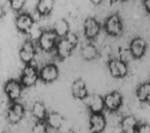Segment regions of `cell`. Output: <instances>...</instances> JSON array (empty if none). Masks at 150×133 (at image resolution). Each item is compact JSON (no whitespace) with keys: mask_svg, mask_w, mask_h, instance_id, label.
I'll use <instances>...</instances> for the list:
<instances>
[{"mask_svg":"<svg viewBox=\"0 0 150 133\" xmlns=\"http://www.w3.org/2000/svg\"><path fill=\"white\" fill-rule=\"evenodd\" d=\"M78 39L74 33H69L67 37L59 39L55 47V52L59 58H67L71 55L75 47L77 46Z\"/></svg>","mask_w":150,"mask_h":133,"instance_id":"6da1fadb","label":"cell"},{"mask_svg":"<svg viewBox=\"0 0 150 133\" xmlns=\"http://www.w3.org/2000/svg\"><path fill=\"white\" fill-rule=\"evenodd\" d=\"M59 37L56 35V33L53 30H43L41 37L38 40V44L40 49L45 52H49L51 50L55 49L56 44L59 42Z\"/></svg>","mask_w":150,"mask_h":133,"instance_id":"7a4b0ae2","label":"cell"},{"mask_svg":"<svg viewBox=\"0 0 150 133\" xmlns=\"http://www.w3.org/2000/svg\"><path fill=\"white\" fill-rule=\"evenodd\" d=\"M104 28L106 33L112 37H119L123 31V22L119 15H110L104 22Z\"/></svg>","mask_w":150,"mask_h":133,"instance_id":"3957f363","label":"cell"},{"mask_svg":"<svg viewBox=\"0 0 150 133\" xmlns=\"http://www.w3.org/2000/svg\"><path fill=\"white\" fill-rule=\"evenodd\" d=\"M39 78H40V75L37 68L33 65H27L22 71L20 81L24 87H31L37 83Z\"/></svg>","mask_w":150,"mask_h":133,"instance_id":"277c9868","label":"cell"},{"mask_svg":"<svg viewBox=\"0 0 150 133\" xmlns=\"http://www.w3.org/2000/svg\"><path fill=\"white\" fill-rule=\"evenodd\" d=\"M23 85H22L21 81L18 80L11 79L5 83L4 85V93L6 95L7 99L11 101L17 102V100L20 99L22 95V91H23Z\"/></svg>","mask_w":150,"mask_h":133,"instance_id":"5b68a950","label":"cell"},{"mask_svg":"<svg viewBox=\"0 0 150 133\" xmlns=\"http://www.w3.org/2000/svg\"><path fill=\"white\" fill-rule=\"evenodd\" d=\"M108 71L110 75L114 78H120L125 77L128 73V68H127V63L122 61L119 58H112L108 61Z\"/></svg>","mask_w":150,"mask_h":133,"instance_id":"8992f818","label":"cell"},{"mask_svg":"<svg viewBox=\"0 0 150 133\" xmlns=\"http://www.w3.org/2000/svg\"><path fill=\"white\" fill-rule=\"evenodd\" d=\"M59 68L54 63H47V65H43L39 71L40 79L45 83H51V82L55 81L59 77Z\"/></svg>","mask_w":150,"mask_h":133,"instance_id":"52a82bcc","label":"cell"},{"mask_svg":"<svg viewBox=\"0 0 150 133\" xmlns=\"http://www.w3.org/2000/svg\"><path fill=\"white\" fill-rule=\"evenodd\" d=\"M35 46L31 41H26L22 44L21 48L19 50L20 59L26 65H30L35 58Z\"/></svg>","mask_w":150,"mask_h":133,"instance_id":"ba28073f","label":"cell"},{"mask_svg":"<svg viewBox=\"0 0 150 133\" xmlns=\"http://www.w3.org/2000/svg\"><path fill=\"white\" fill-rule=\"evenodd\" d=\"M83 101L92 113H102L103 109L105 108L103 98L97 94L88 95Z\"/></svg>","mask_w":150,"mask_h":133,"instance_id":"9c48e42d","label":"cell"},{"mask_svg":"<svg viewBox=\"0 0 150 133\" xmlns=\"http://www.w3.org/2000/svg\"><path fill=\"white\" fill-rule=\"evenodd\" d=\"M15 24H16V27L19 31H21V32L24 33H28L35 23V19H33V17L30 14L22 13V14L17 16Z\"/></svg>","mask_w":150,"mask_h":133,"instance_id":"30bf717a","label":"cell"},{"mask_svg":"<svg viewBox=\"0 0 150 133\" xmlns=\"http://www.w3.org/2000/svg\"><path fill=\"white\" fill-rule=\"evenodd\" d=\"M25 115V108L21 103L14 102L7 110V120L11 124H18Z\"/></svg>","mask_w":150,"mask_h":133,"instance_id":"8fae6325","label":"cell"},{"mask_svg":"<svg viewBox=\"0 0 150 133\" xmlns=\"http://www.w3.org/2000/svg\"><path fill=\"white\" fill-rule=\"evenodd\" d=\"M104 106L105 108L110 112H115L121 107L122 102H123V98H122L121 94L118 91H112V93L108 94L104 98Z\"/></svg>","mask_w":150,"mask_h":133,"instance_id":"7c38bea8","label":"cell"},{"mask_svg":"<svg viewBox=\"0 0 150 133\" xmlns=\"http://www.w3.org/2000/svg\"><path fill=\"white\" fill-rule=\"evenodd\" d=\"M100 30H101V26L96 19L90 17V18H87L84 20L83 31H84V35L88 39H90V40L95 39L100 33Z\"/></svg>","mask_w":150,"mask_h":133,"instance_id":"4fadbf2b","label":"cell"},{"mask_svg":"<svg viewBox=\"0 0 150 133\" xmlns=\"http://www.w3.org/2000/svg\"><path fill=\"white\" fill-rule=\"evenodd\" d=\"M90 131L92 133H101L106 126L105 117L102 113H92L89 121Z\"/></svg>","mask_w":150,"mask_h":133,"instance_id":"5bb4252c","label":"cell"},{"mask_svg":"<svg viewBox=\"0 0 150 133\" xmlns=\"http://www.w3.org/2000/svg\"><path fill=\"white\" fill-rule=\"evenodd\" d=\"M147 49V43L142 37H136L131 41L129 44V50L134 58H141L143 57Z\"/></svg>","mask_w":150,"mask_h":133,"instance_id":"9a60e30c","label":"cell"},{"mask_svg":"<svg viewBox=\"0 0 150 133\" xmlns=\"http://www.w3.org/2000/svg\"><path fill=\"white\" fill-rule=\"evenodd\" d=\"M120 127L123 133H137L139 123L134 115H126L120 122Z\"/></svg>","mask_w":150,"mask_h":133,"instance_id":"2e32d148","label":"cell"},{"mask_svg":"<svg viewBox=\"0 0 150 133\" xmlns=\"http://www.w3.org/2000/svg\"><path fill=\"white\" fill-rule=\"evenodd\" d=\"M71 91H72L73 97L76 99H79V100H84L86 97L89 95L88 94L87 85H86L83 80L81 79L75 80L73 82L72 87H71Z\"/></svg>","mask_w":150,"mask_h":133,"instance_id":"e0dca14e","label":"cell"},{"mask_svg":"<svg viewBox=\"0 0 150 133\" xmlns=\"http://www.w3.org/2000/svg\"><path fill=\"white\" fill-rule=\"evenodd\" d=\"M54 0H38L35 11L39 16H48L52 12Z\"/></svg>","mask_w":150,"mask_h":133,"instance_id":"ac0fdd59","label":"cell"},{"mask_svg":"<svg viewBox=\"0 0 150 133\" xmlns=\"http://www.w3.org/2000/svg\"><path fill=\"white\" fill-rule=\"evenodd\" d=\"M52 30L56 33V35L59 39H62V37H67L70 33V26H69V23L66 21L65 19H59L54 23Z\"/></svg>","mask_w":150,"mask_h":133,"instance_id":"d6986e66","label":"cell"},{"mask_svg":"<svg viewBox=\"0 0 150 133\" xmlns=\"http://www.w3.org/2000/svg\"><path fill=\"white\" fill-rule=\"evenodd\" d=\"M63 123H64V118L59 113H57V112H50V113L47 115L46 124L50 128L54 129V130H59L63 126Z\"/></svg>","mask_w":150,"mask_h":133,"instance_id":"ffe728a7","label":"cell"},{"mask_svg":"<svg viewBox=\"0 0 150 133\" xmlns=\"http://www.w3.org/2000/svg\"><path fill=\"white\" fill-rule=\"evenodd\" d=\"M137 98L143 103L150 102V82L142 83L137 89Z\"/></svg>","mask_w":150,"mask_h":133,"instance_id":"44dd1931","label":"cell"},{"mask_svg":"<svg viewBox=\"0 0 150 133\" xmlns=\"http://www.w3.org/2000/svg\"><path fill=\"white\" fill-rule=\"evenodd\" d=\"M31 111H33V115L38 121H45L47 118V115H48L45 105L42 102H39V101L33 103Z\"/></svg>","mask_w":150,"mask_h":133,"instance_id":"7402d4cb","label":"cell"},{"mask_svg":"<svg viewBox=\"0 0 150 133\" xmlns=\"http://www.w3.org/2000/svg\"><path fill=\"white\" fill-rule=\"evenodd\" d=\"M81 56L86 61H93L98 56V50L94 45L86 44L81 48Z\"/></svg>","mask_w":150,"mask_h":133,"instance_id":"603a6c76","label":"cell"},{"mask_svg":"<svg viewBox=\"0 0 150 133\" xmlns=\"http://www.w3.org/2000/svg\"><path fill=\"white\" fill-rule=\"evenodd\" d=\"M134 57L131 54L129 48H122L119 51V59H121L122 61H124L125 63H129L130 61H132Z\"/></svg>","mask_w":150,"mask_h":133,"instance_id":"cb8c5ba5","label":"cell"},{"mask_svg":"<svg viewBox=\"0 0 150 133\" xmlns=\"http://www.w3.org/2000/svg\"><path fill=\"white\" fill-rule=\"evenodd\" d=\"M33 133H49L48 125L45 124L44 121H38L33 127Z\"/></svg>","mask_w":150,"mask_h":133,"instance_id":"d4e9b609","label":"cell"},{"mask_svg":"<svg viewBox=\"0 0 150 133\" xmlns=\"http://www.w3.org/2000/svg\"><path fill=\"white\" fill-rule=\"evenodd\" d=\"M25 1L26 0H8V4L13 11L19 12V11H21L24 7Z\"/></svg>","mask_w":150,"mask_h":133,"instance_id":"484cf974","label":"cell"},{"mask_svg":"<svg viewBox=\"0 0 150 133\" xmlns=\"http://www.w3.org/2000/svg\"><path fill=\"white\" fill-rule=\"evenodd\" d=\"M137 133H150V124L145 123V124L139 125Z\"/></svg>","mask_w":150,"mask_h":133,"instance_id":"4316f807","label":"cell"},{"mask_svg":"<svg viewBox=\"0 0 150 133\" xmlns=\"http://www.w3.org/2000/svg\"><path fill=\"white\" fill-rule=\"evenodd\" d=\"M143 3H144V7H145L146 12L150 14V0H144Z\"/></svg>","mask_w":150,"mask_h":133,"instance_id":"83f0119b","label":"cell"},{"mask_svg":"<svg viewBox=\"0 0 150 133\" xmlns=\"http://www.w3.org/2000/svg\"><path fill=\"white\" fill-rule=\"evenodd\" d=\"M93 4H95V5H98V4H100L101 2H102L103 0H90Z\"/></svg>","mask_w":150,"mask_h":133,"instance_id":"f1b7e54d","label":"cell"},{"mask_svg":"<svg viewBox=\"0 0 150 133\" xmlns=\"http://www.w3.org/2000/svg\"><path fill=\"white\" fill-rule=\"evenodd\" d=\"M65 133H75L74 131H72V130H70V131H67V132H65Z\"/></svg>","mask_w":150,"mask_h":133,"instance_id":"f546056e","label":"cell"},{"mask_svg":"<svg viewBox=\"0 0 150 133\" xmlns=\"http://www.w3.org/2000/svg\"><path fill=\"white\" fill-rule=\"evenodd\" d=\"M122 1H125V0H122Z\"/></svg>","mask_w":150,"mask_h":133,"instance_id":"4dcf8cb0","label":"cell"}]
</instances>
